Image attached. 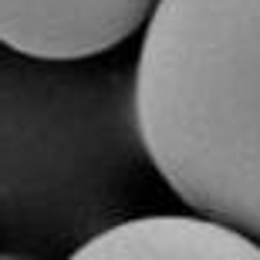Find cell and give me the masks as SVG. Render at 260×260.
Masks as SVG:
<instances>
[{
  "mask_svg": "<svg viewBox=\"0 0 260 260\" xmlns=\"http://www.w3.org/2000/svg\"><path fill=\"white\" fill-rule=\"evenodd\" d=\"M0 260H30V257H20V253H0Z\"/></svg>",
  "mask_w": 260,
  "mask_h": 260,
  "instance_id": "obj_4",
  "label": "cell"
},
{
  "mask_svg": "<svg viewBox=\"0 0 260 260\" xmlns=\"http://www.w3.org/2000/svg\"><path fill=\"white\" fill-rule=\"evenodd\" d=\"M159 0H0V44L38 61H81L149 24Z\"/></svg>",
  "mask_w": 260,
  "mask_h": 260,
  "instance_id": "obj_2",
  "label": "cell"
},
{
  "mask_svg": "<svg viewBox=\"0 0 260 260\" xmlns=\"http://www.w3.org/2000/svg\"><path fill=\"white\" fill-rule=\"evenodd\" d=\"M68 260H260V240L210 216H139L95 233Z\"/></svg>",
  "mask_w": 260,
  "mask_h": 260,
  "instance_id": "obj_3",
  "label": "cell"
},
{
  "mask_svg": "<svg viewBox=\"0 0 260 260\" xmlns=\"http://www.w3.org/2000/svg\"><path fill=\"white\" fill-rule=\"evenodd\" d=\"M132 115L189 210L260 240V0H159Z\"/></svg>",
  "mask_w": 260,
  "mask_h": 260,
  "instance_id": "obj_1",
  "label": "cell"
}]
</instances>
